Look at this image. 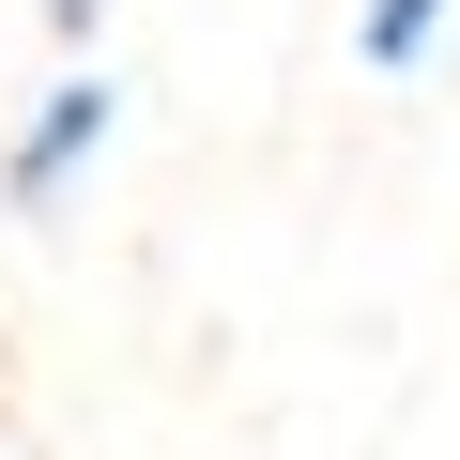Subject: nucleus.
<instances>
[{
  "label": "nucleus",
  "mask_w": 460,
  "mask_h": 460,
  "mask_svg": "<svg viewBox=\"0 0 460 460\" xmlns=\"http://www.w3.org/2000/svg\"><path fill=\"white\" fill-rule=\"evenodd\" d=\"M429 31H445V0H368V31H353V47H368V77H414Z\"/></svg>",
  "instance_id": "obj_2"
},
{
  "label": "nucleus",
  "mask_w": 460,
  "mask_h": 460,
  "mask_svg": "<svg viewBox=\"0 0 460 460\" xmlns=\"http://www.w3.org/2000/svg\"><path fill=\"white\" fill-rule=\"evenodd\" d=\"M93 16H108V0H47V31H62V47H93Z\"/></svg>",
  "instance_id": "obj_3"
},
{
  "label": "nucleus",
  "mask_w": 460,
  "mask_h": 460,
  "mask_svg": "<svg viewBox=\"0 0 460 460\" xmlns=\"http://www.w3.org/2000/svg\"><path fill=\"white\" fill-rule=\"evenodd\" d=\"M108 138H123V77H108V62L47 77V108L16 123V154H0V199H16V215H47V199H62V184H77Z\"/></svg>",
  "instance_id": "obj_1"
}]
</instances>
